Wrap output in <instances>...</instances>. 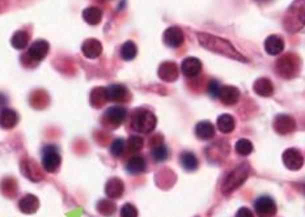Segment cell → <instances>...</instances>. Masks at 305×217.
Listing matches in <instances>:
<instances>
[{"instance_id": "obj_17", "label": "cell", "mask_w": 305, "mask_h": 217, "mask_svg": "<svg viewBox=\"0 0 305 217\" xmlns=\"http://www.w3.org/2000/svg\"><path fill=\"white\" fill-rule=\"evenodd\" d=\"M218 98L223 102L224 105H234L240 98V90L232 85H224L220 88Z\"/></svg>"}, {"instance_id": "obj_32", "label": "cell", "mask_w": 305, "mask_h": 217, "mask_svg": "<svg viewBox=\"0 0 305 217\" xmlns=\"http://www.w3.org/2000/svg\"><path fill=\"white\" fill-rule=\"evenodd\" d=\"M234 150H236V152L238 153L240 156H249L254 150L253 142L248 139L237 140L236 146H234Z\"/></svg>"}, {"instance_id": "obj_12", "label": "cell", "mask_w": 305, "mask_h": 217, "mask_svg": "<svg viewBox=\"0 0 305 217\" xmlns=\"http://www.w3.org/2000/svg\"><path fill=\"white\" fill-rule=\"evenodd\" d=\"M48 42L45 40H37L30 44V48L28 50V56L34 62H41L46 58L48 52Z\"/></svg>"}, {"instance_id": "obj_28", "label": "cell", "mask_w": 305, "mask_h": 217, "mask_svg": "<svg viewBox=\"0 0 305 217\" xmlns=\"http://www.w3.org/2000/svg\"><path fill=\"white\" fill-rule=\"evenodd\" d=\"M216 126H218V128L223 134H230L234 130L236 122H234V118L230 114H222L218 118Z\"/></svg>"}, {"instance_id": "obj_8", "label": "cell", "mask_w": 305, "mask_h": 217, "mask_svg": "<svg viewBox=\"0 0 305 217\" xmlns=\"http://www.w3.org/2000/svg\"><path fill=\"white\" fill-rule=\"evenodd\" d=\"M127 116V110L120 106H112L104 112V123L110 127H118L124 123Z\"/></svg>"}, {"instance_id": "obj_15", "label": "cell", "mask_w": 305, "mask_h": 217, "mask_svg": "<svg viewBox=\"0 0 305 217\" xmlns=\"http://www.w3.org/2000/svg\"><path fill=\"white\" fill-rule=\"evenodd\" d=\"M106 89L108 100L114 102H126L130 98V92L127 90L126 86L120 84H113L109 85Z\"/></svg>"}, {"instance_id": "obj_27", "label": "cell", "mask_w": 305, "mask_h": 217, "mask_svg": "<svg viewBox=\"0 0 305 217\" xmlns=\"http://www.w3.org/2000/svg\"><path fill=\"white\" fill-rule=\"evenodd\" d=\"M82 18L90 25H97L102 20V10L97 7H88L82 10Z\"/></svg>"}, {"instance_id": "obj_38", "label": "cell", "mask_w": 305, "mask_h": 217, "mask_svg": "<svg viewBox=\"0 0 305 217\" xmlns=\"http://www.w3.org/2000/svg\"><path fill=\"white\" fill-rule=\"evenodd\" d=\"M220 88H222V85L219 84V82H216V80H211L208 84V94L212 97V98H218V96H219L220 92Z\"/></svg>"}, {"instance_id": "obj_36", "label": "cell", "mask_w": 305, "mask_h": 217, "mask_svg": "<svg viewBox=\"0 0 305 217\" xmlns=\"http://www.w3.org/2000/svg\"><path fill=\"white\" fill-rule=\"evenodd\" d=\"M127 146H128L130 152H139L143 148V139H142L140 136H131L128 142H127Z\"/></svg>"}, {"instance_id": "obj_29", "label": "cell", "mask_w": 305, "mask_h": 217, "mask_svg": "<svg viewBox=\"0 0 305 217\" xmlns=\"http://www.w3.org/2000/svg\"><path fill=\"white\" fill-rule=\"evenodd\" d=\"M90 105L94 106V108H100L102 106L105 102L108 101V96H106V89L100 86V88H94L90 92Z\"/></svg>"}, {"instance_id": "obj_37", "label": "cell", "mask_w": 305, "mask_h": 217, "mask_svg": "<svg viewBox=\"0 0 305 217\" xmlns=\"http://www.w3.org/2000/svg\"><path fill=\"white\" fill-rule=\"evenodd\" d=\"M120 217H138L139 216V212H138L136 207H135L134 204H131V203L124 204L122 208H120Z\"/></svg>"}, {"instance_id": "obj_39", "label": "cell", "mask_w": 305, "mask_h": 217, "mask_svg": "<svg viewBox=\"0 0 305 217\" xmlns=\"http://www.w3.org/2000/svg\"><path fill=\"white\" fill-rule=\"evenodd\" d=\"M236 217H254V214L248 207H241L237 210Z\"/></svg>"}, {"instance_id": "obj_18", "label": "cell", "mask_w": 305, "mask_h": 217, "mask_svg": "<svg viewBox=\"0 0 305 217\" xmlns=\"http://www.w3.org/2000/svg\"><path fill=\"white\" fill-rule=\"evenodd\" d=\"M82 51L86 58L96 59L102 52V44H101L100 41L94 40V38H90V40L84 41V44L82 46Z\"/></svg>"}, {"instance_id": "obj_2", "label": "cell", "mask_w": 305, "mask_h": 217, "mask_svg": "<svg viewBox=\"0 0 305 217\" xmlns=\"http://www.w3.org/2000/svg\"><path fill=\"white\" fill-rule=\"evenodd\" d=\"M250 174V166L248 164H241L238 166L234 168L228 176H226L223 184H222V192L223 195H230L232 192L241 187L244 182L248 180V176Z\"/></svg>"}, {"instance_id": "obj_21", "label": "cell", "mask_w": 305, "mask_h": 217, "mask_svg": "<svg viewBox=\"0 0 305 217\" xmlns=\"http://www.w3.org/2000/svg\"><path fill=\"white\" fill-rule=\"evenodd\" d=\"M264 50L270 55H279L284 50V41L279 36H268L264 41Z\"/></svg>"}, {"instance_id": "obj_35", "label": "cell", "mask_w": 305, "mask_h": 217, "mask_svg": "<svg viewBox=\"0 0 305 217\" xmlns=\"http://www.w3.org/2000/svg\"><path fill=\"white\" fill-rule=\"evenodd\" d=\"M124 148H126V144H124V139H116L112 146H110V153L113 154L114 157H120L124 154Z\"/></svg>"}, {"instance_id": "obj_14", "label": "cell", "mask_w": 305, "mask_h": 217, "mask_svg": "<svg viewBox=\"0 0 305 217\" xmlns=\"http://www.w3.org/2000/svg\"><path fill=\"white\" fill-rule=\"evenodd\" d=\"M162 40H164V44L169 48H178L184 42V32L178 26H170L164 32Z\"/></svg>"}, {"instance_id": "obj_34", "label": "cell", "mask_w": 305, "mask_h": 217, "mask_svg": "<svg viewBox=\"0 0 305 217\" xmlns=\"http://www.w3.org/2000/svg\"><path fill=\"white\" fill-rule=\"evenodd\" d=\"M97 210H98L100 214H104V216H112V214L116 212L117 207H116V204H114L113 202L101 200L97 204Z\"/></svg>"}, {"instance_id": "obj_22", "label": "cell", "mask_w": 305, "mask_h": 217, "mask_svg": "<svg viewBox=\"0 0 305 217\" xmlns=\"http://www.w3.org/2000/svg\"><path fill=\"white\" fill-rule=\"evenodd\" d=\"M196 135L200 140H211L215 136V127L208 120H202L196 123Z\"/></svg>"}, {"instance_id": "obj_7", "label": "cell", "mask_w": 305, "mask_h": 217, "mask_svg": "<svg viewBox=\"0 0 305 217\" xmlns=\"http://www.w3.org/2000/svg\"><path fill=\"white\" fill-rule=\"evenodd\" d=\"M278 72L283 78H291L298 74V60L295 58V55H286L278 62Z\"/></svg>"}, {"instance_id": "obj_33", "label": "cell", "mask_w": 305, "mask_h": 217, "mask_svg": "<svg viewBox=\"0 0 305 217\" xmlns=\"http://www.w3.org/2000/svg\"><path fill=\"white\" fill-rule=\"evenodd\" d=\"M151 156L156 162H164V161L168 160L169 150L164 144H158V146H156L154 150H152Z\"/></svg>"}, {"instance_id": "obj_10", "label": "cell", "mask_w": 305, "mask_h": 217, "mask_svg": "<svg viewBox=\"0 0 305 217\" xmlns=\"http://www.w3.org/2000/svg\"><path fill=\"white\" fill-rule=\"evenodd\" d=\"M283 164L290 170H298L304 164V157L302 152L296 148H288L283 153Z\"/></svg>"}, {"instance_id": "obj_31", "label": "cell", "mask_w": 305, "mask_h": 217, "mask_svg": "<svg viewBox=\"0 0 305 217\" xmlns=\"http://www.w3.org/2000/svg\"><path fill=\"white\" fill-rule=\"evenodd\" d=\"M10 44H12V46H14V48L22 50V48H26L28 44H29V34L25 30H18L12 36Z\"/></svg>"}, {"instance_id": "obj_20", "label": "cell", "mask_w": 305, "mask_h": 217, "mask_svg": "<svg viewBox=\"0 0 305 217\" xmlns=\"http://www.w3.org/2000/svg\"><path fill=\"white\" fill-rule=\"evenodd\" d=\"M124 184L120 178H110L105 184V194L110 199H118L124 195Z\"/></svg>"}, {"instance_id": "obj_11", "label": "cell", "mask_w": 305, "mask_h": 217, "mask_svg": "<svg viewBox=\"0 0 305 217\" xmlns=\"http://www.w3.org/2000/svg\"><path fill=\"white\" fill-rule=\"evenodd\" d=\"M274 130L280 135L294 132L296 130L295 119L287 114H279L274 120Z\"/></svg>"}, {"instance_id": "obj_30", "label": "cell", "mask_w": 305, "mask_h": 217, "mask_svg": "<svg viewBox=\"0 0 305 217\" xmlns=\"http://www.w3.org/2000/svg\"><path fill=\"white\" fill-rule=\"evenodd\" d=\"M138 55V48L135 42L132 41H127L122 44L120 48V58L124 59L126 62L134 60L135 56Z\"/></svg>"}, {"instance_id": "obj_25", "label": "cell", "mask_w": 305, "mask_h": 217, "mask_svg": "<svg viewBox=\"0 0 305 217\" xmlns=\"http://www.w3.org/2000/svg\"><path fill=\"white\" fill-rule=\"evenodd\" d=\"M254 92L262 97H270L274 93V85L268 78H260L254 82Z\"/></svg>"}, {"instance_id": "obj_16", "label": "cell", "mask_w": 305, "mask_h": 217, "mask_svg": "<svg viewBox=\"0 0 305 217\" xmlns=\"http://www.w3.org/2000/svg\"><path fill=\"white\" fill-rule=\"evenodd\" d=\"M158 78L166 82H176L178 78V68L173 62H164L158 67Z\"/></svg>"}, {"instance_id": "obj_1", "label": "cell", "mask_w": 305, "mask_h": 217, "mask_svg": "<svg viewBox=\"0 0 305 217\" xmlns=\"http://www.w3.org/2000/svg\"><path fill=\"white\" fill-rule=\"evenodd\" d=\"M198 40L199 44H202L203 48L212 51V52L224 55V56H228L230 59H236L238 62H246V58L234 48V44L224 38L208 33H198Z\"/></svg>"}, {"instance_id": "obj_19", "label": "cell", "mask_w": 305, "mask_h": 217, "mask_svg": "<svg viewBox=\"0 0 305 217\" xmlns=\"http://www.w3.org/2000/svg\"><path fill=\"white\" fill-rule=\"evenodd\" d=\"M18 122V114L14 108H4L0 112V127L4 130L14 128Z\"/></svg>"}, {"instance_id": "obj_3", "label": "cell", "mask_w": 305, "mask_h": 217, "mask_svg": "<svg viewBox=\"0 0 305 217\" xmlns=\"http://www.w3.org/2000/svg\"><path fill=\"white\" fill-rule=\"evenodd\" d=\"M158 124V119L154 112L144 108H138L131 116V127L142 134H151Z\"/></svg>"}, {"instance_id": "obj_13", "label": "cell", "mask_w": 305, "mask_h": 217, "mask_svg": "<svg viewBox=\"0 0 305 217\" xmlns=\"http://www.w3.org/2000/svg\"><path fill=\"white\" fill-rule=\"evenodd\" d=\"M181 72L186 78H196L202 72V62L194 56H188L182 60Z\"/></svg>"}, {"instance_id": "obj_24", "label": "cell", "mask_w": 305, "mask_h": 217, "mask_svg": "<svg viewBox=\"0 0 305 217\" xmlns=\"http://www.w3.org/2000/svg\"><path fill=\"white\" fill-rule=\"evenodd\" d=\"M38 207H40V200L34 195H25L18 203V208L21 210V212H24L26 214H36Z\"/></svg>"}, {"instance_id": "obj_9", "label": "cell", "mask_w": 305, "mask_h": 217, "mask_svg": "<svg viewBox=\"0 0 305 217\" xmlns=\"http://www.w3.org/2000/svg\"><path fill=\"white\" fill-rule=\"evenodd\" d=\"M228 153H230V146L226 142H215L206 150V156L211 162H219L228 156Z\"/></svg>"}, {"instance_id": "obj_40", "label": "cell", "mask_w": 305, "mask_h": 217, "mask_svg": "<svg viewBox=\"0 0 305 217\" xmlns=\"http://www.w3.org/2000/svg\"><path fill=\"white\" fill-rule=\"evenodd\" d=\"M258 2H266V3H268V2H270V0H258Z\"/></svg>"}, {"instance_id": "obj_23", "label": "cell", "mask_w": 305, "mask_h": 217, "mask_svg": "<svg viewBox=\"0 0 305 217\" xmlns=\"http://www.w3.org/2000/svg\"><path fill=\"white\" fill-rule=\"evenodd\" d=\"M146 169H147V164H146V160L142 156L131 157L126 164V172L128 174H132V176L144 173Z\"/></svg>"}, {"instance_id": "obj_6", "label": "cell", "mask_w": 305, "mask_h": 217, "mask_svg": "<svg viewBox=\"0 0 305 217\" xmlns=\"http://www.w3.org/2000/svg\"><path fill=\"white\" fill-rule=\"evenodd\" d=\"M254 210L260 217H272L276 214V203L271 196L264 195L254 202Z\"/></svg>"}, {"instance_id": "obj_5", "label": "cell", "mask_w": 305, "mask_h": 217, "mask_svg": "<svg viewBox=\"0 0 305 217\" xmlns=\"http://www.w3.org/2000/svg\"><path fill=\"white\" fill-rule=\"evenodd\" d=\"M62 164V157L59 154L58 148L52 144L46 146L42 150V166L48 173H55Z\"/></svg>"}, {"instance_id": "obj_4", "label": "cell", "mask_w": 305, "mask_h": 217, "mask_svg": "<svg viewBox=\"0 0 305 217\" xmlns=\"http://www.w3.org/2000/svg\"><path fill=\"white\" fill-rule=\"evenodd\" d=\"M284 29L288 32L300 30L304 25V0H298L292 4L283 20Z\"/></svg>"}, {"instance_id": "obj_26", "label": "cell", "mask_w": 305, "mask_h": 217, "mask_svg": "<svg viewBox=\"0 0 305 217\" xmlns=\"http://www.w3.org/2000/svg\"><path fill=\"white\" fill-rule=\"evenodd\" d=\"M180 164L186 172H196L198 169V158L192 152H182L180 154Z\"/></svg>"}]
</instances>
